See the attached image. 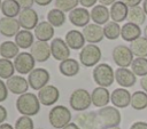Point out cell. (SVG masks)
<instances>
[{
    "label": "cell",
    "instance_id": "6da1fadb",
    "mask_svg": "<svg viewBox=\"0 0 147 129\" xmlns=\"http://www.w3.org/2000/svg\"><path fill=\"white\" fill-rule=\"evenodd\" d=\"M16 110L22 115L33 116L40 111V100L37 95L32 92H25L20 95L16 99Z\"/></svg>",
    "mask_w": 147,
    "mask_h": 129
},
{
    "label": "cell",
    "instance_id": "7a4b0ae2",
    "mask_svg": "<svg viewBox=\"0 0 147 129\" xmlns=\"http://www.w3.org/2000/svg\"><path fill=\"white\" fill-rule=\"evenodd\" d=\"M71 119H72V115L70 110L63 105H55L48 112V121L51 126L55 129L64 128L67 124L70 123Z\"/></svg>",
    "mask_w": 147,
    "mask_h": 129
},
{
    "label": "cell",
    "instance_id": "3957f363",
    "mask_svg": "<svg viewBox=\"0 0 147 129\" xmlns=\"http://www.w3.org/2000/svg\"><path fill=\"white\" fill-rule=\"evenodd\" d=\"M92 76H93L94 82L99 87L107 88V87L111 86L115 81V71L113 70V67L109 64L101 63V64H98L96 66H94Z\"/></svg>",
    "mask_w": 147,
    "mask_h": 129
},
{
    "label": "cell",
    "instance_id": "277c9868",
    "mask_svg": "<svg viewBox=\"0 0 147 129\" xmlns=\"http://www.w3.org/2000/svg\"><path fill=\"white\" fill-rule=\"evenodd\" d=\"M69 104L74 111L84 112L92 104L91 94L86 89H83V88L75 89L69 97Z\"/></svg>",
    "mask_w": 147,
    "mask_h": 129
},
{
    "label": "cell",
    "instance_id": "5b68a950",
    "mask_svg": "<svg viewBox=\"0 0 147 129\" xmlns=\"http://www.w3.org/2000/svg\"><path fill=\"white\" fill-rule=\"evenodd\" d=\"M74 122L79 129H105L99 120L98 113L93 111L79 112L74 116Z\"/></svg>",
    "mask_w": 147,
    "mask_h": 129
},
{
    "label": "cell",
    "instance_id": "8992f818",
    "mask_svg": "<svg viewBox=\"0 0 147 129\" xmlns=\"http://www.w3.org/2000/svg\"><path fill=\"white\" fill-rule=\"evenodd\" d=\"M99 120L103 128H113L118 127L122 120L121 112L115 106H105L100 108L98 112Z\"/></svg>",
    "mask_w": 147,
    "mask_h": 129
},
{
    "label": "cell",
    "instance_id": "52a82bcc",
    "mask_svg": "<svg viewBox=\"0 0 147 129\" xmlns=\"http://www.w3.org/2000/svg\"><path fill=\"white\" fill-rule=\"evenodd\" d=\"M102 53L101 49L96 45H85V47L79 53V62L85 67H92L96 66L101 59Z\"/></svg>",
    "mask_w": 147,
    "mask_h": 129
},
{
    "label": "cell",
    "instance_id": "ba28073f",
    "mask_svg": "<svg viewBox=\"0 0 147 129\" xmlns=\"http://www.w3.org/2000/svg\"><path fill=\"white\" fill-rule=\"evenodd\" d=\"M36 61L30 53L22 51L14 58V66L18 74H30L36 67Z\"/></svg>",
    "mask_w": 147,
    "mask_h": 129
},
{
    "label": "cell",
    "instance_id": "9c48e42d",
    "mask_svg": "<svg viewBox=\"0 0 147 129\" xmlns=\"http://www.w3.org/2000/svg\"><path fill=\"white\" fill-rule=\"evenodd\" d=\"M113 61L118 67H129L133 62V54L130 47L124 45H117L111 53Z\"/></svg>",
    "mask_w": 147,
    "mask_h": 129
},
{
    "label": "cell",
    "instance_id": "30bf717a",
    "mask_svg": "<svg viewBox=\"0 0 147 129\" xmlns=\"http://www.w3.org/2000/svg\"><path fill=\"white\" fill-rule=\"evenodd\" d=\"M51 79L49 72L44 67H36L28 76V82L30 88L33 90H40L45 86H47L48 81Z\"/></svg>",
    "mask_w": 147,
    "mask_h": 129
},
{
    "label": "cell",
    "instance_id": "8fae6325",
    "mask_svg": "<svg viewBox=\"0 0 147 129\" xmlns=\"http://www.w3.org/2000/svg\"><path fill=\"white\" fill-rule=\"evenodd\" d=\"M18 22L21 27H23V30L31 31V30H34L36 26L39 24V17L37 11L32 8L22 9L18 15Z\"/></svg>",
    "mask_w": 147,
    "mask_h": 129
},
{
    "label": "cell",
    "instance_id": "7c38bea8",
    "mask_svg": "<svg viewBox=\"0 0 147 129\" xmlns=\"http://www.w3.org/2000/svg\"><path fill=\"white\" fill-rule=\"evenodd\" d=\"M51 53H52L53 58L60 62L70 58V48L68 47L67 42L61 38H54L52 40Z\"/></svg>",
    "mask_w": 147,
    "mask_h": 129
},
{
    "label": "cell",
    "instance_id": "4fadbf2b",
    "mask_svg": "<svg viewBox=\"0 0 147 129\" xmlns=\"http://www.w3.org/2000/svg\"><path fill=\"white\" fill-rule=\"evenodd\" d=\"M38 98L40 100V104L45 106H52L59 100L60 91L55 86L47 84L38 91Z\"/></svg>",
    "mask_w": 147,
    "mask_h": 129
},
{
    "label": "cell",
    "instance_id": "5bb4252c",
    "mask_svg": "<svg viewBox=\"0 0 147 129\" xmlns=\"http://www.w3.org/2000/svg\"><path fill=\"white\" fill-rule=\"evenodd\" d=\"M69 21L72 25L77 27H85L90 24L91 13L84 7H77L69 13Z\"/></svg>",
    "mask_w": 147,
    "mask_h": 129
},
{
    "label": "cell",
    "instance_id": "9a60e30c",
    "mask_svg": "<svg viewBox=\"0 0 147 129\" xmlns=\"http://www.w3.org/2000/svg\"><path fill=\"white\" fill-rule=\"evenodd\" d=\"M30 54L33 56L36 62L44 63L48 61V58L52 56L51 53V45L45 41H34L33 46L30 48Z\"/></svg>",
    "mask_w": 147,
    "mask_h": 129
},
{
    "label": "cell",
    "instance_id": "2e32d148",
    "mask_svg": "<svg viewBox=\"0 0 147 129\" xmlns=\"http://www.w3.org/2000/svg\"><path fill=\"white\" fill-rule=\"evenodd\" d=\"M115 81L121 88H130L136 84L137 75L127 67H118L115 71Z\"/></svg>",
    "mask_w": 147,
    "mask_h": 129
},
{
    "label": "cell",
    "instance_id": "e0dca14e",
    "mask_svg": "<svg viewBox=\"0 0 147 129\" xmlns=\"http://www.w3.org/2000/svg\"><path fill=\"white\" fill-rule=\"evenodd\" d=\"M83 35H84L85 40L88 43H92V45L99 43L105 38L103 27H101V25H98V24H94V23H90L88 25H86L83 29Z\"/></svg>",
    "mask_w": 147,
    "mask_h": 129
},
{
    "label": "cell",
    "instance_id": "ac0fdd59",
    "mask_svg": "<svg viewBox=\"0 0 147 129\" xmlns=\"http://www.w3.org/2000/svg\"><path fill=\"white\" fill-rule=\"evenodd\" d=\"M110 102L117 108H125L131 104V94L125 88H116L110 94Z\"/></svg>",
    "mask_w": 147,
    "mask_h": 129
},
{
    "label": "cell",
    "instance_id": "d6986e66",
    "mask_svg": "<svg viewBox=\"0 0 147 129\" xmlns=\"http://www.w3.org/2000/svg\"><path fill=\"white\" fill-rule=\"evenodd\" d=\"M6 84H7L8 90L11 94H15L18 96L28 92V89L30 87L28 80L22 75H13L6 81Z\"/></svg>",
    "mask_w": 147,
    "mask_h": 129
},
{
    "label": "cell",
    "instance_id": "ffe728a7",
    "mask_svg": "<svg viewBox=\"0 0 147 129\" xmlns=\"http://www.w3.org/2000/svg\"><path fill=\"white\" fill-rule=\"evenodd\" d=\"M20 27H21L20 22L16 18H9V17H5V16L0 18V33L3 37H7V38L14 37L15 38V35L21 31Z\"/></svg>",
    "mask_w": 147,
    "mask_h": 129
},
{
    "label": "cell",
    "instance_id": "44dd1931",
    "mask_svg": "<svg viewBox=\"0 0 147 129\" xmlns=\"http://www.w3.org/2000/svg\"><path fill=\"white\" fill-rule=\"evenodd\" d=\"M64 41L67 42L68 47L74 50H78V49L82 50L85 47V42H86V40L83 35V32H80L78 30L68 31L64 37Z\"/></svg>",
    "mask_w": 147,
    "mask_h": 129
},
{
    "label": "cell",
    "instance_id": "7402d4cb",
    "mask_svg": "<svg viewBox=\"0 0 147 129\" xmlns=\"http://www.w3.org/2000/svg\"><path fill=\"white\" fill-rule=\"evenodd\" d=\"M92 104L95 107L102 108L105 106H108V103L110 102V92L107 88L103 87H96L93 89L91 94Z\"/></svg>",
    "mask_w": 147,
    "mask_h": 129
},
{
    "label": "cell",
    "instance_id": "603a6c76",
    "mask_svg": "<svg viewBox=\"0 0 147 129\" xmlns=\"http://www.w3.org/2000/svg\"><path fill=\"white\" fill-rule=\"evenodd\" d=\"M90 13H91V19H92V22L94 24L106 25L109 22L110 11L103 5H96V6H94Z\"/></svg>",
    "mask_w": 147,
    "mask_h": 129
},
{
    "label": "cell",
    "instance_id": "cb8c5ba5",
    "mask_svg": "<svg viewBox=\"0 0 147 129\" xmlns=\"http://www.w3.org/2000/svg\"><path fill=\"white\" fill-rule=\"evenodd\" d=\"M34 31V37L37 38L38 41H45L47 42L48 40H53L54 37V26L51 25L47 21L39 22V24L36 26Z\"/></svg>",
    "mask_w": 147,
    "mask_h": 129
},
{
    "label": "cell",
    "instance_id": "d4e9b609",
    "mask_svg": "<svg viewBox=\"0 0 147 129\" xmlns=\"http://www.w3.org/2000/svg\"><path fill=\"white\" fill-rule=\"evenodd\" d=\"M109 11H110V18H111V21H114L116 23H119V22H124L127 18L129 7L124 2H122L119 0V1H116L115 3H113L110 6Z\"/></svg>",
    "mask_w": 147,
    "mask_h": 129
},
{
    "label": "cell",
    "instance_id": "484cf974",
    "mask_svg": "<svg viewBox=\"0 0 147 129\" xmlns=\"http://www.w3.org/2000/svg\"><path fill=\"white\" fill-rule=\"evenodd\" d=\"M121 37L127 42H132L141 37V29L139 25L126 22L121 29Z\"/></svg>",
    "mask_w": 147,
    "mask_h": 129
},
{
    "label": "cell",
    "instance_id": "4316f807",
    "mask_svg": "<svg viewBox=\"0 0 147 129\" xmlns=\"http://www.w3.org/2000/svg\"><path fill=\"white\" fill-rule=\"evenodd\" d=\"M79 68H80L79 63L74 58L64 59V61L60 62V65H59L60 73L64 76H68V78L77 75L79 73Z\"/></svg>",
    "mask_w": 147,
    "mask_h": 129
},
{
    "label": "cell",
    "instance_id": "83f0119b",
    "mask_svg": "<svg viewBox=\"0 0 147 129\" xmlns=\"http://www.w3.org/2000/svg\"><path fill=\"white\" fill-rule=\"evenodd\" d=\"M15 43L21 49H28L31 48L34 43V34H32L31 31L28 30H21L15 35Z\"/></svg>",
    "mask_w": 147,
    "mask_h": 129
},
{
    "label": "cell",
    "instance_id": "f1b7e54d",
    "mask_svg": "<svg viewBox=\"0 0 147 129\" xmlns=\"http://www.w3.org/2000/svg\"><path fill=\"white\" fill-rule=\"evenodd\" d=\"M22 8L17 0H3L1 5V13L3 14L5 17L9 18H15L16 16L20 15Z\"/></svg>",
    "mask_w": 147,
    "mask_h": 129
},
{
    "label": "cell",
    "instance_id": "f546056e",
    "mask_svg": "<svg viewBox=\"0 0 147 129\" xmlns=\"http://www.w3.org/2000/svg\"><path fill=\"white\" fill-rule=\"evenodd\" d=\"M20 54V48L15 43V41H3L0 45V56L6 59L15 58Z\"/></svg>",
    "mask_w": 147,
    "mask_h": 129
},
{
    "label": "cell",
    "instance_id": "4dcf8cb0",
    "mask_svg": "<svg viewBox=\"0 0 147 129\" xmlns=\"http://www.w3.org/2000/svg\"><path fill=\"white\" fill-rule=\"evenodd\" d=\"M130 49L136 57H147V39L140 37L130 43Z\"/></svg>",
    "mask_w": 147,
    "mask_h": 129
},
{
    "label": "cell",
    "instance_id": "1f68e13d",
    "mask_svg": "<svg viewBox=\"0 0 147 129\" xmlns=\"http://www.w3.org/2000/svg\"><path fill=\"white\" fill-rule=\"evenodd\" d=\"M131 107L137 111L145 110L147 107V94L142 90H137L131 95Z\"/></svg>",
    "mask_w": 147,
    "mask_h": 129
},
{
    "label": "cell",
    "instance_id": "d6a6232c",
    "mask_svg": "<svg viewBox=\"0 0 147 129\" xmlns=\"http://www.w3.org/2000/svg\"><path fill=\"white\" fill-rule=\"evenodd\" d=\"M65 13L57 8H53L47 13V22L54 27H60L65 23Z\"/></svg>",
    "mask_w": 147,
    "mask_h": 129
},
{
    "label": "cell",
    "instance_id": "836d02e7",
    "mask_svg": "<svg viewBox=\"0 0 147 129\" xmlns=\"http://www.w3.org/2000/svg\"><path fill=\"white\" fill-rule=\"evenodd\" d=\"M126 19H127V22L137 24V25L140 26L146 19V14H145L144 9L140 6L132 7V8H129V14H127Z\"/></svg>",
    "mask_w": 147,
    "mask_h": 129
},
{
    "label": "cell",
    "instance_id": "e575fe53",
    "mask_svg": "<svg viewBox=\"0 0 147 129\" xmlns=\"http://www.w3.org/2000/svg\"><path fill=\"white\" fill-rule=\"evenodd\" d=\"M131 71L137 76H146L147 75V57H137L133 59L131 64Z\"/></svg>",
    "mask_w": 147,
    "mask_h": 129
},
{
    "label": "cell",
    "instance_id": "d590c367",
    "mask_svg": "<svg viewBox=\"0 0 147 129\" xmlns=\"http://www.w3.org/2000/svg\"><path fill=\"white\" fill-rule=\"evenodd\" d=\"M121 29H122V26H119L118 23H116L114 21L108 22L103 26L105 38H107L108 40H116L121 35Z\"/></svg>",
    "mask_w": 147,
    "mask_h": 129
},
{
    "label": "cell",
    "instance_id": "8d00e7d4",
    "mask_svg": "<svg viewBox=\"0 0 147 129\" xmlns=\"http://www.w3.org/2000/svg\"><path fill=\"white\" fill-rule=\"evenodd\" d=\"M15 71L16 70L14 66V62H11L10 59L0 58V79L8 80L14 75Z\"/></svg>",
    "mask_w": 147,
    "mask_h": 129
},
{
    "label": "cell",
    "instance_id": "74e56055",
    "mask_svg": "<svg viewBox=\"0 0 147 129\" xmlns=\"http://www.w3.org/2000/svg\"><path fill=\"white\" fill-rule=\"evenodd\" d=\"M79 3V0H55L54 8L60 9L63 13H70L75 8H77Z\"/></svg>",
    "mask_w": 147,
    "mask_h": 129
},
{
    "label": "cell",
    "instance_id": "f35d334b",
    "mask_svg": "<svg viewBox=\"0 0 147 129\" xmlns=\"http://www.w3.org/2000/svg\"><path fill=\"white\" fill-rule=\"evenodd\" d=\"M14 128H15V129H34L33 120L31 119V116L22 115V116H20V118L16 120Z\"/></svg>",
    "mask_w": 147,
    "mask_h": 129
},
{
    "label": "cell",
    "instance_id": "ab89813d",
    "mask_svg": "<svg viewBox=\"0 0 147 129\" xmlns=\"http://www.w3.org/2000/svg\"><path fill=\"white\" fill-rule=\"evenodd\" d=\"M8 88H7V84L6 82H3L1 79H0V103L5 102L8 97Z\"/></svg>",
    "mask_w": 147,
    "mask_h": 129
},
{
    "label": "cell",
    "instance_id": "60d3db41",
    "mask_svg": "<svg viewBox=\"0 0 147 129\" xmlns=\"http://www.w3.org/2000/svg\"><path fill=\"white\" fill-rule=\"evenodd\" d=\"M17 2L20 3L22 9H29V8H32L34 0H17Z\"/></svg>",
    "mask_w": 147,
    "mask_h": 129
},
{
    "label": "cell",
    "instance_id": "b9f144b4",
    "mask_svg": "<svg viewBox=\"0 0 147 129\" xmlns=\"http://www.w3.org/2000/svg\"><path fill=\"white\" fill-rule=\"evenodd\" d=\"M130 129H147V122L145 121H137L131 124Z\"/></svg>",
    "mask_w": 147,
    "mask_h": 129
},
{
    "label": "cell",
    "instance_id": "7bdbcfd3",
    "mask_svg": "<svg viewBox=\"0 0 147 129\" xmlns=\"http://www.w3.org/2000/svg\"><path fill=\"white\" fill-rule=\"evenodd\" d=\"M98 0H79V3L84 7V8H91L94 7Z\"/></svg>",
    "mask_w": 147,
    "mask_h": 129
},
{
    "label": "cell",
    "instance_id": "ee69618b",
    "mask_svg": "<svg viewBox=\"0 0 147 129\" xmlns=\"http://www.w3.org/2000/svg\"><path fill=\"white\" fill-rule=\"evenodd\" d=\"M122 2H124L129 8H132V7H137L139 6V3H141L142 0H121Z\"/></svg>",
    "mask_w": 147,
    "mask_h": 129
},
{
    "label": "cell",
    "instance_id": "f6af8a7d",
    "mask_svg": "<svg viewBox=\"0 0 147 129\" xmlns=\"http://www.w3.org/2000/svg\"><path fill=\"white\" fill-rule=\"evenodd\" d=\"M7 110H6V107L5 106H2V105H0V124H2L5 121H6V119H7Z\"/></svg>",
    "mask_w": 147,
    "mask_h": 129
},
{
    "label": "cell",
    "instance_id": "bcb514c9",
    "mask_svg": "<svg viewBox=\"0 0 147 129\" xmlns=\"http://www.w3.org/2000/svg\"><path fill=\"white\" fill-rule=\"evenodd\" d=\"M140 86H141L142 90L147 94V75H146V76H142V78L140 79Z\"/></svg>",
    "mask_w": 147,
    "mask_h": 129
},
{
    "label": "cell",
    "instance_id": "7dc6e473",
    "mask_svg": "<svg viewBox=\"0 0 147 129\" xmlns=\"http://www.w3.org/2000/svg\"><path fill=\"white\" fill-rule=\"evenodd\" d=\"M53 0H34V3H37L38 6H48Z\"/></svg>",
    "mask_w": 147,
    "mask_h": 129
},
{
    "label": "cell",
    "instance_id": "c3c4849f",
    "mask_svg": "<svg viewBox=\"0 0 147 129\" xmlns=\"http://www.w3.org/2000/svg\"><path fill=\"white\" fill-rule=\"evenodd\" d=\"M100 2V5H103V6H111L113 3H115L117 0H98Z\"/></svg>",
    "mask_w": 147,
    "mask_h": 129
},
{
    "label": "cell",
    "instance_id": "681fc988",
    "mask_svg": "<svg viewBox=\"0 0 147 129\" xmlns=\"http://www.w3.org/2000/svg\"><path fill=\"white\" fill-rule=\"evenodd\" d=\"M62 129H79V127L75 123V122H70L69 124H67L64 128H62Z\"/></svg>",
    "mask_w": 147,
    "mask_h": 129
},
{
    "label": "cell",
    "instance_id": "f907efd6",
    "mask_svg": "<svg viewBox=\"0 0 147 129\" xmlns=\"http://www.w3.org/2000/svg\"><path fill=\"white\" fill-rule=\"evenodd\" d=\"M0 129H15L13 126H10L9 123H2L0 124Z\"/></svg>",
    "mask_w": 147,
    "mask_h": 129
},
{
    "label": "cell",
    "instance_id": "816d5d0a",
    "mask_svg": "<svg viewBox=\"0 0 147 129\" xmlns=\"http://www.w3.org/2000/svg\"><path fill=\"white\" fill-rule=\"evenodd\" d=\"M142 9H144V11H145V14L147 16V0H144L142 1Z\"/></svg>",
    "mask_w": 147,
    "mask_h": 129
},
{
    "label": "cell",
    "instance_id": "f5cc1de1",
    "mask_svg": "<svg viewBox=\"0 0 147 129\" xmlns=\"http://www.w3.org/2000/svg\"><path fill=\"white\" fill-rule=\"evenodd\" d=\"M144 34H145V38L147 39V25H146L145 29H144Z\"/></svg>",
    "mask_w": 147,
    "mask_h": 129
},
{
    "label": "cell",
    "instance_id": "db71d44e",
    "mask_svg": "<svg viewBox=\"0 0 147 129\" xmlns=\"http://www.w3.org/2000/svg\"><path fill=\"white\" fill-rule=\"evenodd\" d=\"M105 129H121L119 127H113V128H105Z\"/></svg>",
    "mask_w": 147,
    "mask_h": 129
},
{
    "label": "cell",
    "instance_id": "11a10c76",
    "mask_svg": "<svg viewBox=\"0 0 147 129\" xmlns=\"http://www.w3.org/2000/svg\"><path fill=\"white\" fill-rule=\"evenodd\" d=\"M1 5H2V1L0 0V10H1Z\"/></svg>",
    "mask_w": 147,
    "mask_h": 129
},
{
    "label": "cell",
    "instance_id": "9f6ffc18",
    "mask_svg": "<svg viewBox=\"0 0 147 129\" xmlns=\"http://www.w3.org/2000/svg\"><path fill=\"white\" fill-rule=\"evenodd\" d=\"M37 129H42V128H37Z\"/></svg>",
    "mask_w": 147,
    "mask_h": 129
}]
</instances>
